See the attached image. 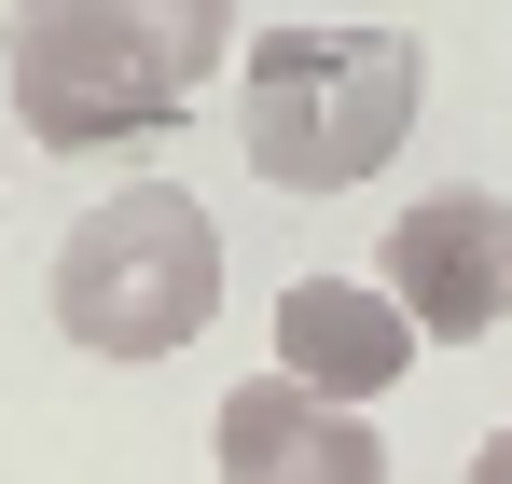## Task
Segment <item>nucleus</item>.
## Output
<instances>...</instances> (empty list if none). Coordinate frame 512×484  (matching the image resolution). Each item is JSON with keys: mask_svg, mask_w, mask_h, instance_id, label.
Listing matches in <instances>:
<instances>
[{"mask_svg": "<svg viewBox=\"0 0 512 484\" xmlns=\"http://www.w3.org/2000/svg\"><path fill=\"white\" fill-rule=\"evenodd\" d=\"M0 83H14V125L42 153H111V139H167L180 111V70L111 14V0H14L0 28Z\"/></svg>", "mask_w": 512, "mask_h": 484, "instance_id": "obj_3", "label": "nucleus"}, {"mask_svg": "<svg viewBox=\"0 0 512 484\" xmlns=\"http://www.w3.org/2000/svg\"><path fill=\"white\" fill-rule=\"evenodd\" d=\"M111 14H125V28L180 70V97H194V83H222V56H236V0H111Z\"/></svg>", "mask_w": 512, "mask_h": 484, "instance_id": "obj_7", "label": "nucleus"}, {"mask_svg": "<svg viewBox=\"0 0 512 484\" xmlns=\"http://www.w3.org/2000/svg\"><path fill=\"white\" fill-rule=\"evenodd\" d=\"M416 97H429V56L402 28H263L236 56L250 180H277V194H360L416 139Z\"/></svg>", "mask_w": 512, "mask_h": 484, "instance_id": "obj_1", "label": "nucleus"}, {"mask_svg": "<svg viewBox=\"0 0 512 484\" xmlns=\"http://www.w3.org/2000/svg\"><path fill=\"white\" fill-rule=\"evenodd\" d=\"M429 332L374 291V277H291L277 291V374L291 388H319V402H388L402 374H416Z\"/></svg>", "mask_w": 512, "mask_h": 484, "instance_id": "obj_6", "label": "nucleus"}, {"mask_svg": "<svg viewBox=\"0 0 512 484\" xmlns=\"http://www.w3.org/2000/svg\"><path fill=\"white\" fill-rule=\"evenodd\" d=\"M374 291H388L416 332H443V346L499 332L512 319V194H485V180L416 194V208L388 222V249H374Z\"/></svg>", "mask_w": 512, "mask_h": 484, "instance_id": "obj_4", "label": "nucleus"}, {"mask_svg": "<svg viewBox=\"0 0 512 484\" xmlns=\"http://www.w3.org/2000/svg\"><path fill=\"white\" fill-rule=\"evenodd\" d=\"M56 332L84 360H180L194 332L222 319V222L139 180V194H97L84 222L56 236V277H42Z\"/></svg>", "mask_w": 512, "mask_h": 484, "instance_id": "obj_2", "label": "nucleus"}, {"mask_svg": "<svg viewBox=\"0 0 512 484\" xmlns=\"http://www.w3.org/2000/svg\"><path fill=\"white\" fill-rule=\"evenodd\" d=\"M471 484H512V429H485V443H471Z\"/></svg>", "mask_w": 512, "mask_h": 484, "instance_id": "obj_8", "label": "nucleus"}, {"mask_svg": "<svg viewBox=\"0 0 512 484\" xmlns=\"http://www.w3.org/2000/svg\"><path fill=\"white\" fill-rule=\"evenodd\" d=\"M208 457H222V484H388V429L360 402L291 388V374H250L208 415Z\"/></svg>", "mask_w": 512, "mask_h": 484, "instance_id": "obj_5", "label": "nucleus"}]
</instances>
